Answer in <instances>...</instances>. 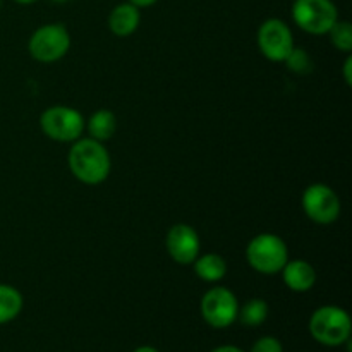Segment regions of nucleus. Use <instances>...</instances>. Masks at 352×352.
<instances>
[{"label": "nucleus", "instance_id": "nucleus-1", "mask_svg": "<svg viewBox=\"0 0 352 352\" xmlns=\"http://www.w3.org/2000/svg\"><path fill=\"white\" fill-rule=\"evenodd\" d=\"M110 155L100 141L93 138L76 140L69 151V168L82 184L96 186L110 174Z\"/></svg>", "mask_w": 352, "mask_h": 352}, {"label": "nucleus", "instance_id": "nucleus-14", "mask_svg": "<svg viewBox=\"0 0 352 352\" xmlns=\"http://www.w3.org/2000/svg\"><path fill=\"white\" fill-rule=\"evenodd\" d=\"M85 126L88 127L89 138L103 143V141L110 140V138L116 134L117 131L116 113L110 112V110L107 109H100L91 113V117L88 119V124H85Z\"/></svg>", "mask_w": 352, "mask_h": 352}, {"label": "nucleus", "instance_id": "nucleus-26", "mask_svg": "<svg viewBox=\"0 0 352 352\" xmlns=\"http://www.w3.org/2000/svg\"><path fill=\"white\" fill-rule=\"evenodd\" d=\"M0 7H2V0H0Z\"/></svg>", "mask_w": 352, "mask_h": 352}, {"label": "nucleus", "instance_id": "nucleus-15", "mask_svg": "<svg viewBox=\"0 0 352 352\" xmlns=\"http://www.w3.org/2000/svg\"><path fill=\"white\" fill-rule=\"evenodd\" d=\"M23 294L16 287L0 284V325L9 323L23 309Z\"/></svg>", "mask_w": 352, "mask_h": 352}, {"label": "nucleus", "instance_id": "nucleus-25", "mask_svg": "<svg viewBox=\"0 0 352 352\" xmlns=\"http://www.w3.org/2000/svg\"><path fill=\"white\" fill-rule=\"evenodd\" d=\"M54 2H58V3H62V2H67V0H54Z\"/></svg>", "mask_w": 352, "mask_h": 352}, {"label": "nucleus", "instance_id": "nucleus-20", "mask_svg": "<svg viewBox=\"0 0 352 352\" xmlns=\"http://www.w3.org/2000/svg\"><path fill=\"white\" fill-rule=\"evenodd\" d=\"M351 67H352V57L347 55L346 62H344V79H346L347 85H352V74H351Z\"/></svg>", "mask_w": 352, "mask_h": 352}, {"label": "nucleus", "instance_id": "nucleus-17", "mask_svg": "<svg viewBox=\"0 0 352 352\" xmlns=\"http://www.w3.org/2000/svg\"><path fill=\"white\" fill-rule=\"evenodd\" d=\"M330 41H332L333 47L340 52H346L349 54L352 50V26L347 21H337L329 31Z\"/></svg>", "mask_w": 352, "mask_h": 352}, {"label": "nucleus", "instance_id": "nucleus-10", "mask_svg": "<svg viewBox=\"0 0 352 352\" xmlns=\"http://www.w3.org/2000/svg\"><path fill=\"white\" fill-rule=\"evenodd\" d=\"M165 246L172 260L179 265H191L201 250L198 232L186 223H177L168 229Z\"/></svg>", "mask_w": 352, "mask_h": 352}, {"label": "nucleus", "instance_id": "nucleus-12", "mask_svg": "<svg viewBox=\"0 0 352 352\" xmlns=\"http://www.w3.org/2000/svg\"><path fill=\"white\" fill-rule=\"evenodd\" d=\"M141 21L140 7L133 6L131 2L119 3L112 9L109 16V28L116 36L126 38L131 36L138 30Z\"/></svg>", "mask_w": 352, "mask_h": 352}, {"label": "nucleus", "instance_id": "nucleus-16", "mask_svg": "<svg viewBox=\"0 0 352 352\" xmlns=\"http://www.w3.org/2000/svg\"><path fill=\"white\" fill-rule=\"evenodd\" d=\"M268 316V305L267 301L260 298L250 299L243 305V308H239L237 313V318L241 320V323L246 327H260L261 323H265Z\"/></svg>", "mask_w": 352, "mask_h": 352}, {"label": "nucleus", "instance_id": "nucleus-9", "mask_svg": "<svg viewBox=\"0 0 352 352\" xmlns=\"http://www.w3.org/2000/svg\"><path fill=\"white\" fill-rule=\"evenodd\" d=\"M302 210L316 223H332L340 215V199L327 184H311L302 192Z\"/></svg>", "mask_w": 352, "mask_h": 352}, {"label": "nucleus", "instance_id": "nucleus-11", "mask_svg": "<svg viewBox=\"0 0 352 352\" xmlns=\"http://www.w3.org/2000/svg\"><path fill=\"white\" fill-rule=\"evenodd\" d=\"M282 278L285 285L294 292H306L315 287L316 272L311 263L305 260L287 261L282 268Z\"/></svg>", "mask_w": 352, "mask_h": 352}, {"label": "nucleus", "instance_id": "nucleus-21", "mask_svg": "<svg viewBox=\"0 0 352 352\" xmlns=\"http://www.w3.org/2000/svg\"><path fill=\"white\" fill-rule=\"evenodd\" d=\"M127 2H131L133 3V6H136V7H150V6H153L155 2H157V0H127Z\"/></svg>", "mask_w": 352, "mask_h": 352}, {"label": "nucleus", "instance_id": "nucleus-13", "mask_svg": "<svg viewBox=\"0 0 352 352\" xmlns=\"http://www.w3.org/2000/svg\"><path fill=\"white\" fill-rule=\"evenodd\" d=\"M195 272L201 280L205 282H220L227 275V263L220 254L208 253V254H199L195 261Z\"/></svg>", "mask_w": 352, "mask_h": 352}, {"label": "nucleus", "instance_id": "nucleus-19", "mask_svg": "<svg viewBox=\"0 0 352 352\" xmlns=\"http://www.w3.org/2000/svg\"><path fill=\"white\" fill-rule=\"evenodd\" d=\"M251 352H284V347H282L280 340L275 337H261L251 347Z\"/></svg>", "mask_w": 352, "mask_h": 352}, {"label": "nucleus", "instance_id": "nucleus-7", "mask_svg": "<svg viewBox=\"0 0 352 352\" xmlns=\"http://www.w3.org/2000/svg\"><path fill=\"white\" fill-rule=\"evenodd\" d=\"M201 316L213 329H227L237 320L239 302L227 287H212L201 299Z\"/></svg>", "mask_w": 352, "mask_h": 352}, {"label": "nucleus", "instance_id": "nucleus-3", "mask_svg": "<svg viewBox=\"0 0 352 352\" xmlns=\"http://www.w3.org/2000/svg\"><path fill=\"white\" fill-rule=\"evenodd\" d=\"M309 332L316 342L323 346H342L349 342L351 318L346 309L339 306H322L309 320Z\"/></svg>", "mask_w": 352, "mask_h": 352}, {"label": "nucleus", "instance_id": "nucleus-4", "mask_svg": "<svg viewBox=\"0 0 352 352\" xmlns=\"http://www.w3.org/2000/svg\"><path fill=\"white\" fill-rule=\"evenodd\" d=\"M292 19L309 34H325L339 21V10L332 0H294Z\"/></svg>", "mask_w": 352, "mask_h": 352}, {"label": "nucleus", "instance_id": "nucleus-18", "mask_svg": "<svg viewBox=\"0 0 352 352\" xmlns=\"http://www.w3.org/2000/svg\"><path fill=\"white\" fill-rule=\"evenodd\" d=\"M285 64L296 74H308L313 69V60L309 58V55L306 54V50L302 48H292V52L289 54V57L285 58Z\"/></svg>", "mask_w": 352, "mask_h": 352}, {"label": "nucleus", "instance_id": "nucleus-5", "mask_svg": "<svg viewBox=\"0 0 352 352\" xmlns=\"http://www.w3.org/2000/svg\"><path fill=\"white\" fill-rule=\"evenodd\" d=\"M30 55L38 62L50 64L64 57L71 48V34L62 24H45L30 38Z\"/></svg>", "mask_w": 352, "mask_h": 352}, {"label": "nucleus", "instance_id": "nucleus-8", "mask_svg": "<svg viewBox=\"0 0 352 352\" xmlns=\"http://www.w3.org/2000/svg\"><path fill=\"white\" fill-rule=\"evenodd\" d=\"M258 47L272 62H284L294 48L292 31L282 19H267L258 30Z\"/></svg>", "mask_w": 352, "mask_h": 352}, {"label": "nucleus", "instance_id": "nucleus-23", "mask_svg": "<svg viewBox=\"0 0 352 352\" xmlns=\"http://www.w3.org/2000/svg\"><path fill=\"white\" fill-rule=\"evenodd\" d=\"M133 352H158L157 349H155V347H150V346H143V347H138L136 351H133Z\"/></svg>", "mask_w": 352, "mask_h": 352}, {"label": "nucleus", "instance_id": "nucleus-22", "mask_svg": "<svg viewBox=\"0 0 352 352\" xmlns=\"http://www.w3.org/2000/svg\"><path fill=\"white\" fill-rule=\"evenodd\" d=\"M212 352H244V351L236 346H222V347H217V349H213Z\"/></svg>", "mask_w": 352, "mask_h": 352}, {"label": "nucleus", "instance_id": "nucleus-6", "mask_svg": "<svg viewBox=\"0 0 352 352\" xmlns=\"http://www.w3.org/2000/svg\"><path fill=\"white\" fill-rule=\"evenodd\" d=\"M40 126L45 136L60 143H71L79 140L85 131V119L72 107L55 105L45 110L40 117Z\"/></svg>", "mask_w": 352, "mask_h": 352}, {"label": "nucleus", "instance_id": "nucleus-2", "mask_svg": "<svg viewBox=\"0 0 352 352\" xmlns=\"http://www.w3.org/2000/svg\"><path fill=\"white\" fill-rule=\"evenodd\" d=\"M246 258L254 272L263 275H275L289 261L287 244L275 234H258L246 248Z\"/></svg>", "mask_w": 352, "mask_h": 352}, {"label": "nucleus", "instance_id": "nucleus-24", "mask_svg": "<svg viewBox=\"0 0 352 352\" xmlns=\"http://www.w3.org/2000/svg\"><path fill=\"white\" fill-rule=\"evenodd\" d=\"M17 3H23V6H30V3L36 2V0H16Z\"/></svg>", "mask_w": 352, "mask_h": 352}]
</instances>
